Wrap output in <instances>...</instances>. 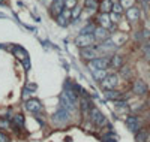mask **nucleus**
Masks as SVG:
<instances>
[{
    "label": "nucleus",
    "instance_id": "7c9ffc66",
    "mask_svg": "<svg viewBox=\"0 0 150 142\" xmlns=\"http://www.w3.org/2000/svg\"><path fill=\"white\" fill-rule=\"evenodd\" d=\"M0 142H9V136L0 130Z\"/></svg>",
    "mask_w": 150,
    "mask_h": 142
},
{
    "label": "nucleus",
    "instance_id": "7ed1b4c3",
    "mask_svg": "<svg viewBox=\"0 0 150 142\" xmlns=\"http://www.w3.org/2000/svg\"><path fill=\"white\" fill-rule=\"evenodd\" d=\"M111 66V58L110 57H96L92 60L90 63V67L93 69H108Z\"/></svg>",
    "mask_w": 150,
    "mask_h": 142
},
{
    "label": "nucleus",
    "instance_id": "9d476101",
    "mask_svg": "<svg viewBox=\"0 0 150 142\" xmlns=\"http://www.w3.org/2000/svg\"><path fill=\"white\" fill-rule=\"evenodd\" d=\"M96 54H98V49H96L93 45L81 49V57H83L84 60H87V61H92L93 58H96Z\"/></svg>",
    "mask_w": 150,
    "mask_h": 142
},
{
    "label": "nucleus",
    "instance_id": "473e14b6",
    "mask_svg": "<svg viewBox=\"0 0 150 142\" xmlns=\"http://www.w3.org/2000/svg\"><path fill=\"white\" fill-rule=\"evenodd\" d=\"M27 90H30V91H35L36 85H35V84H29V85H27Z\"/></svg>",
    "mask_w": 150,
    "mask_h": 142
},
{
    "label": "nucleus",
    "instance_id": "f3484780",
    "mask_svg": "<svg viewBox=\"0 0 150 142\" xmlns=\"http://www.w3.org/2000/svg\"><path fill=\"white\" fill-rule=\"evenodd\" d=\"M105 99L110 100H119V99H125V94L117 91V90H105Z\"/></svg>",
    "mask_w": 150,
    "mask_h": 142
},
{
    "label": "nucleus",
    "instance_id": "f03ea898",
    "mask_svg": "<svg viewBox=\"0 0 150 142\" xmlns=\"http://www.w3.org/2000/svg\"><path fill=\"white\" fill-rule=\"evenodd\" d=\"M119 76L116 75V73H111V75H107L105 78L101 81V84H102V88L104 90H116L117 88V85H119Z\"/></svg>",
    "mask_w": 150,
    "mask_h": 142
},
{
    "label": "nucleus",
    "instance_id": "f257e3e1",
    "mask_svg": "<svg viewBox=\"0 0 150 142\" xmlns=\"http://www.w3.org/2000/svg\"><path fill=\"white\" fill-rule=\"evenodd\" d=\"M90 120H92V123H93L95 126H98V127H104V126L108 124L107 117H105V115L99 111L98 108H95V106H92V109H90Z\"/></svg>",
    "mask_w": 150,
    "mask_h": 142
},
{
    "label": "nucleus",
    "instance_id": "c756f323",
    "mask_svg": "<svg viewBox=\"0 0 150 142\" xmlns=\"http://www.w3.org/2000/svg\"><path fill=\"white\" fill-rule=\"evenodd\" d=\"M110 18H111L112 22H117V21L122 18V15H120V14H116V12H111V14H110Z\"/></svg>",
    "mask_w": 150,
    "mask_h": 142
},
{
    "label": "nucleus",
    "instance_id": "2f4dec72",
    "mask_svg": "<svg viewBox=\"0 0 150 142\" xmlns=\"http://www.w3.org/2000/svg\"><path fill=\"white\" fill-rule=\"evenodd\" d=\"M78 15H80V11L77 9V6H75V8L72 9V20H75V18H77Z\"/></svg>",
    "mask_w": 150,
    "mask_h": 142
},
{
    "label": "nucleus",
    "instance_id": "b1692460",
    "mask_svg": "<svg viewBox=\"0 0 150 142\" xmlns=\"http://www.w3.org/2000/svg\"><path fill=\"white\" fill-rule=\"evenodd\" d=\"M14 54H15V56H17V57H18V58L21 60V61H24V60H27V58H29V57H27V54H26V53H24V51H23V49L20 51V49H17V48H14Z\"/></svg>",
    "mask_w": 150,
    "mask_h": 142
},
{
    "label": "nucleus",
    "instance_id": "6e6552de",
    "mask_svg": "<svg viewBox=\"0 0 150 142\" xmlns=\"http://www.w3.org/2000/svg\"><path fill=\"white\" fill-rule=\"evenodd\" d=\"M26 108H27V111H30L33 114H39L42 111V103L38 99H30L26 102Z\"/></svg>",
    "mask_w": 150,
    "mask_h": 142
},
{
    "label": "nucleus",
    "instance_id": "39448f33",
    "mask_svg": "<svg viewBox=\"0 0 150 142\" xmlns=\"http://www.w3.org/2000/svg\"><path fill=\"white\" fill-rule=\"evenodd\" d=\"M96 37L93 34H80L77 39H75V44L81 48H87V46H92L93 42H95Z\"/></svg>",
    "mask_w": 150,
    "mask_h": 142
},
{
    "label": "nucleus",
    "instance_id": "c85d7f7f",
    "mask_svg": "<svg viewBox=\"0 0 150 142\" xmlns=\"http://www.w3.org/2000/svg\"><path fill=\"white\" fill-rule=\"evenodd\" d=\"M120 3H122V6L125 9H128V8L134 6V0H120Z\"/></svg>",
    "mask_w": 150,
    "mask_h": 142
},
{
    "label": "nucleus",
    "instance_id": "f8f14e48",
    "mask_svg": "<svg viewBox=\"0 0 150 142\" xmlns=\"http://www.w3.org/2000/svg\"><path fill=\"white\" fill-rule=\"evenodd\" d=\"M69 111H66V109H63V108H60L56 114H54V120L57 121V123H60V124H65V123H68L69 121Z\"/></svg>",
    "mask_w": 150,
    "mask_h": 142
},
{
    "label": "nucleus",
    "instance_id": "412c9836",
    "mask_svg": "<svg viewBox=\"0 0 150 142\" xmlns=\"http://www.w3.org/2000/svg\"><path fill=\"white\" fill-rule=\"evenodd\" d=\"M95 29H96V25L93 22H89L84 29H81V34H93Z\"/></svg>",
    "mask_w": 150,
    "mask_h": 142
},
{
    "label": "nucleus",
    "instance_id": "4468645a",
    "mask_svg": "<svg viewBox=\"0 0 150 142\" xmlns=\"http://www.w3.org/2000/svg\"><path fill=\"white\" fill-rule=\"evenodd\" d=\"M93 36L96 37V39H99V41H105V39H108V37H110V30L99 25V27H96V29H95Z\"/></svg>",
    "mask_w": 150,
    "mask_h": 142
},
{
    "label": "nucleus",
    "instance_id": "1a4fd4ad",
    "mask_svg": "<svg viewBox=\"0 0 150 142\" xmlns=\"http://www.w3.org/2000/svg\"><path fill=\"white\" fill-rule=\"evenodd\" d=\"M96 21H98V24L101 25V27H105L108 30L112 27V25H114V22H112L111 18H110V14H99L98 18H96Z\"/></svg>",
    "mask_w": 150,
    "mask_h": 142
},
{
    "label": "nucleus",
    "instance_id": "dca6fc26",
    "mask_svg": "<svg viewBox=\"0 0 150 142\" xmlns=\"http://www.w3.org/2000/svg\"><path fill=\"white\" fill-rule=\"evenodd\" d=\"M111 41L114 42L116 46H120L128 41V34L126 33H116L114 36H111Z\"/></svg>",
    "mask_w": 150,
    "mask_h": 142
},
{
    "label": "nucleus",
    "instance_id": "a211bd4d",
    "mask_svg": "<svg viewBox=\"0 0 150 142\" xmlns=\"http://www.w3.org/2000/svg\"><path fill=\"white\" fill-rule=\"evenodd\" d=\"M125 64V60H123V57L122 56H119V54H114L111 57V66L114 67V69H120L122 66Z\"/></svg>",
    "mask_w": 150,
    "mask_h": 142
},
{
    "label": "nucleus",
    "instance_id": "423d86ee",
    "mask_svg": "<svg viewBox=\"0 0 150 142\" xmlns=\"http://www.w3.org/2000/svg\"><path fill=\"white\" fill-rule=\"evenodd\" d=\"M126 126L129 127V130L132 132V133H137L141 129V120L137 117V115H129V117L126 118Z\"/></svg>",
    "mask_w": 150,
    "mask_h": 142
},
{
    "label": "nucleus",
    "instance_id": "a878e982",
    "mask_svg": "<svg viewBox=\"0 0 150 142\" xmlns=\"http://www.w3.org/2000/svg\"><path fill=\"white\" fill-rule=\"evenodd\" d=\"M123 11H125V8L122 6L120 2H119V3H114V6H112V12H116V14H120V15H122V14H125Z\"/></svg>",
    "mask_w": 150,
    "mask_h": 142
},
{
    "label": "nucleus",
    "instance_id": "bb28decb",
    "mask_svg": "<svg viewBox=\"0 0 150 142\" xmlns=\"http://www.w3.org/2000/svg\"><path fill=\"white\" fill-rule=\"evenodd\" d=\"M56 20H57V22H59L60 25H66V24H68V20L62 15V14H57V15H56Z\"/></svg>",
    "mask_w": 150,
    "mask_h": 142
},
{
    "label": "nucleus",
    "instance_id": "5701e85b",
    "mask_svg": "<svg viewBox=\"0 0 150 142\" xmlns=\"http://www.w3.org/2000/svg\"><path fill=\"white\" fill-rule=\"evenodd\" d=\"M120 73H122V76H123L125 79L131 78V75H132V72H131V67H129V66H125V64H123V66L120 67Z\"/></svg>",
    "mask_w": 150,
    "mask_h": 142
},
{
    "label": "nucleus",
    "instance_id": "ddd939ff",
    "mask_svg": "<svg viewBox=\"0 0 150 142\" xmlns=\"http://www.w3.org/2000/svg\"><path fill=\"white\" fill-rule=\"evenodd\" d=\"M112 6H114V2H112V0H101L98 11L101 12V14H111Z\"/></svg>",
    "mask_w": 150,
    "mask_h": 142
},
{
    "label": "nucleus",
    "instance_id": "9b49d317",
    "mask_svg": "<svg viewBox=\"0 0 150 142\" xmlns=\"http://www.w3.org/2000/svg\"><path fill=\"white\" fill-rule=\"evenodd\" d=\"M92 106H93V105H92V102H90L89 96H87V94H83V97L80 99V108H81V112H83L84 115L90 114Z\"/></svg>",
    "mask_w": 150,
    "mask_h": 142
},
{
    "label": "nucleus",
    "instance_id": "cd10ccee",
    "mask_svg": "<svg viewBox=\"0 0 150 142\" xmlns=\"http://www.w3.org/2000/svg\"><path fill=\"white\" fill-rule=\"evenodd\" d=\"M11 123L8 118H0V129H9Z\"/></svg>",
    "mask_w": 150,
    "mask_h": 142
},
{
    "label": "nucleus",
    "instance_id": "f704fd0d",
    "mask_svg": "<svg viewBox=\"0 0 150 142\" xmlns=\"http://www.w3.org/2000/svg\"><path fill=\"white\" fill-rule=\"evenodd\" d=\"M0 2H2V0H0Z\"/></svg>",
    "mask_w": 150,
    "mask_h": 142
},
{
    "label": "nucleus",
    "instance_id": "72a5a7b5",
    "mask_svg": "<svg viewBox=\"0 0 150 142\" xmlns=\"http://www.w3.org/2000/svg\"><path fill=\"white\" fill-rule=\"evenodd\" d=\"M143 2H146V3H150V0H143Z\"/></svg>",
    "mask_w": 150,
    "mask_h": 142
},
{
    "label": "nucleus",
    "instance_id": "0eeeda50",
    "mask_svg": "<svg viewBox=\"0 0 150 142\" xmlns=\"http://www.w3.org/2000/svg\"><path fill=\"white\" fill-rule=\"evenodd\" d=\"M125 15H126V20H128L129 22H137V21L140 20L141 12H140V9L137 8V6H131V8H128V9H126Z\"/></svg>",
    "mask_w": 150,
    "mask_h": 142
},
{
    "label": "nucleus",
    "instance_id": "2eb2a0df",
    "mask_svg": "<svg viewBox=\"0 0 150 142\" xmlns=\"http://www.w3.org/2000/svg\"><path fill=\"white\" fill-rule=\"evenodd\" d=\"M11 126L14 127L15 130H21L23 126H24V117H23L21 114L14 115V118H12V121H11Z\"/></svg>",
    "mask_w": 150,
    "mask_h": 142
},
{
    "label": "nucleus",
    "instance_id": "20e7f679",
    "mask_svg": "<svg viewBox=\"0 0 150 142\" xmlns=\"http://www.w3.org/2000/svg\"><path fill=\"white\" fill-rule=\"evenodd\" d=\"M132 93L137 94V96H146V94L149 93V87H147V84H146L144 81L137 79V81H134V84H132Z\"/></svg>",
    "mask_w": 150,
    "mask_h": 142
},
{
    "label": "nucleus",
    "instance_id": "4be33fe9",
    "mask_svg": "<svg viewBox=\"0 0 150 142\" xmlns=\"http://www.w3.org/2000/svg\"><path fill=\"white\" fill-rule=\"evenodd\" d=\"M107 75H108V73L105 72V69H96V70L93 72V76H95L98 81H102Z\"/></svg>",
    "mask_w": 150,
    "mask_h": 142
},
{
    "label": "nucleus",
    "instance_id": "393cba45",
    "mask_svg": "<svg viewBox=\"0 0 150 142\" xmlns=\"http://www.w3.org/2000/svg\"><path fill=\"white\" fill-rule=\"evenodd\" d=\"M63 5H65V8H66V9H74L75 6L78 5V2H77V0H65Z\"/></svg>",
    "mask_w": 150,
    "mask_h": 142
},
{
    "label": "nucleus",
    "instance_id": "6ab92c4d",
    "mask_svg": "<svg viewBox=\"0 0 150 142\" xmlns=\"http://www.w3.org/2000/svg\"><path fill=\"white\" fill-rule=\"evenodd\" d=\"M84 8L89 12H96L99 8V2L98 0H84Z\"/></svg>",
    "mask_w": 150,
    "mask_h": 142
},
{
    "label": "nucleus",
    "instance_id": "aec40b11",
    "mask_svg": "<svg viewBox=\"0 0 150 142\" xmlns=\"http://www.w3.org/2000/svg\"><path fill=\"white\" fill-rule=\"evenodd\" d=\"M147 135H149V132L146 129H140V130L135 133V141L137 142H147Z\"/></svg>",
    "mask_w": 150,
    "mask_h": 142
}]
</instances>
